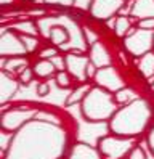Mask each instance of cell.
Here are the masks:
<instances>
[{"mask_svg": "<svg viewBox=\"0 0 154 159\" xmlns=\"http://www.w3.org/2000/svg\"><path fill=\"white\" fill-rule=\"evenodd\" d=\"M130 16L137 18L138 21L144 18H154V0H133Z\"/></svg>", "mask_w": 154, "mask_h": 159, "instance_id": "obj_4", "label": "cell"}, {"mask_svg": "<svg viewBox=\"0 0 154 159\" xmlns=\"http://www.w3.org/2000/svg\"><path fill=\"white\" fill-rule=\"evenodd\" d=\"M75 26L74 21H71L69 26H66L63 23H53V26H50L48 29L43 32V35H47L50 39L52 45L55 47H63L66 42H69V27Z\"/></svg>", "mask_w": 154, "mask_h": 159, "instance_id": "obj_3", "label": "cell"}, {"mask_svg": "<svg viewBox=\"0 0 154 159\" xmlns=\"http://www.w3.org/2000/svg\"><path fill=\"white\" fill-rule=\"evenodd\" d=\"M125 0H92L90 15L98 21H106L124 8Z\"/></svg>", "mask_w": 154, "mask_h": 159, "instance_id": "obj_2", "label": "cell"}, {"mask_svg": "<svg viewBox=\"0 0 154 159\" xmlns=\"http://www.w3.org/2000/svg\"><path fill=\"white\" fill-rule=\"evenodd\" d=\"M32 77H34V69H29V68H24L21 74H19V80L23 84H29L32 80Z\"/></svg>", "mask_w": 154, "mask_h": 159, "instance_id": "obj_12", "label": "cell"}, {"mask_svg": "<svg viewBox=\"0 0 154 159\" xmlns=\"http://www.w3.org/2000/svg\"><path fill=\"white\" fill-rule=\"evenodd\" d=\"M48 92H50V87H48V84H40V85L37 87V93L40 97H45V95H48Z\"/></svg>", "mask_w": 154, "mask_h": 159, "instance_id": "obj_14", "label": "cell"}, {"mask_svg": "<svg viewBox=\"0 0 154 159\" xmlns=\"http://www.w3.org/2000/svg\"><path fill=\"white\" fill-rule=\"evenodd\" d=\"M75 0H43V3L47 5H56V7H66V8H71Z\"/></svg>", "mask_w": 154, "mask_h": 159, "instance_id": "obj_11", "label": "cell"}, {"mask_svg": "<svg viewBox=\"0 0 154 159\" xmlns=\"http://www.w3.org/2000/svg\"><path fill=\"white\" fill-rule=\"evenodd\" d=\"M129 159H146V154H144V151H143L140 146H137V148L132 149V153H130Z\"/></svg>", "mask_w": 154, "mask_h": 159, "instance_id": "obj_13", "label": "cell"}, {"mask_svg": "<svg viewBox=\"0 0 154 159\" xmlns=\"http://www.w3.org/2000/svg\"><path fill=\"white\" fill-rule=\"evenodd\" d=\"M96 66H95V63L93 61H90L88 64H87V77H93L95 74H96Z\"/></svg>", "mask_w": 154, "mask_h": 159, "instance_id": "obj_15", "label": "cell"}, {"mask_svg": "<svg viewBox=\"0 0 154 159\" xmlns=\"http://www.w3.org/2000/svg\"><path fill=\"white\" fill-rule=\"evenodd\" d=\"M56 84L60 89H69L71 87V77L66 71H60L56 72Z\"/></svg>", "mask_w": 154, "mask_h": 159, "instance_id": "obj_9", "label": "cell"}, {"mask_svg": "<svg viewBox=\"0 0 154 159\" xmlns=\"http://www.w3.org/2000/svg\"><path fill=\"white\" fill-rule=\"evenodd\" d=\"M19 39H21V42H24L26 52H34L37 47H38V40H37L35 35H26V34H23Z\"/></svg>", "mask_w": 154, "mask_h": 159, "instance_id": "obj_7", "label": "cell"}, {"mask_svg": "<svg viewBox=\"0 0 154 159\" xmlns=\"http://www.w3.org/2000/svg\"><path fill=\"white\" fill-rule=\"evenodd\" d=\"M141 71L143 69H148V74L146 76H149V74L154 72V53H148V55H144L143 60H141Z\"/></svg>", "mask_w": 154, "mask_h": 159, "instance_id": "obj_8", "label": "cell"}, {"mask_svg": "<svg viewBox=\"0 0 154 159\" xmlns=\"http://www.w3.org/2000/svg\"><path fill=\"white\" fill-rule=\"evenodd\" d=\"M137 27L144 31H154V18H144L137 23Z\"/></svg>", "mask_w": 154, "mask_h": 159, "instance_id": "obj_10", "label": "cell"}, {"mask_svg": "<svg viewBox=\"0 0 154 159\" xmlns=\"http://www.w3.org/2000/svg\"><path fill=\"white\" fill-rule=\"evenodd\" d=\"M132 23L127 16H117L114 23V34L117 37H127L130 34Z\"/></svg>", "mask_w": 154, "mask_h": 159, "instance_id": "obj_6", "label": "cell"}, {"mask_svg": "<svg viewBox=\"0 0 154 159\" xmlns=\"http://www.w3.org/2000/svg\"><path fill=\"white\" fill-rule=\"evenodd\" d=\"M125 47L133 55H140L143 52H148L154 47V31H144L137 27L125 37Z\"/></svg>", "mask_w": 154, "mask_h": 159, "instance_id": "obj_1", "label": "cell"}, {"mask_svg": "<svg viewBox=\"0 0 154 159\" xmlns=\"http://www.w3.org/2000/svg\"><path fill=\"white\" fill-rule=\"evenodd\" d=\"M56 72V68L52 61L48 60H40L35 66H34V74L38 77H50Z\"/></svg>", "mask_w": 154, "mask_h": 159, "instance_id": "obj_5", "label": "cell"}]
</instances>
